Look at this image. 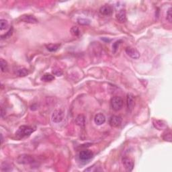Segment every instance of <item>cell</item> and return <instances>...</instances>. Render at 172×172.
Wrapping results in <instances>:
<instances>
[{
    "instance_id": "12",
    "label": "cell",
    "mask_w": 172,
    "mask_h": 172,
    "mask_svg": "<svg viewBox=\"0 0 172 172\" xmlns=\"http://www.w3.org/2000/svg\"><path fill=\"white\" fill-rule=\"evenodd\" d=\"M126 104H127V108L129 112H131L135 105L134 98L132 94H129L127 95V99H126Z\"/></svg>"
},
{
    "instance_id": "13",
    "label": "cell",
    "mask_w": 172,
    "mask_h": 172,
    "mask_svg": "<svg viewBox=\"0 0 172 172\" xmlns=\"http://www.w3.org/2000/svg\"><path fill=\"white\" fill-rule=\"evenodd\" d=\"M94 122L97 125H102L106 122V117L103 114L99 113L96 114L94 118Z\"/></svg>"
},
{
    "instance_id": "5",
    "label": "cell",
    "mask_w": 172,
    "mask_h": 172,
    "mask_svg": "<svg viewBox=\"0 0 172 172\" xmlns=\"http://www.w3.org/2000/svg\"><path fill=\"white\" fill-rule=\"evenodd\" d=\"M125 51L126 54L131 58L134 59H138L140 58V53L135 48H133L132 46H128L126 48Z\"/></svg>"
},
{
    "instance_id": "2",
    "label": "cell",
    "mask_w": 172,
    "mask_h": 172,
    "mask_svg": "<svg viewBox=\"0 0 172 172\" xmlns=\"http://www.w3.org/2000/svg\"><path fill=\"white\" fill-rule=\"evenodd\" d=\"M123 100L120 96H114L110 100V105L114 111H119L123 107Z\"/></svg>"
},
{
    "instance_id": "17",
    "label": "cell",
    "mask_w": 172,
    "mask_h": 172,
    "mask_svg": "<svg viewBox=\"0 0 172 172\" xmlns=\"http://www.w3.org/2000/svg\"><path fill=\"white\" fill-rule=\"evenodd\" d=\"M16 74L20 77H25L29 74V71L26 68H20L16 71Z\"/></svg>"
},
{
    "instance_id": "20",
    "label": "cell",
    "mask_w": 172,
    "mask_h": 172,
    "mask_svg": "<svg viewBox=\"0 0 172 172\" xmlns=\"http://www.w3.org/2000/svg\"><path fill=\"white\" fill-rule=\"evenodd\" d=\"M77 22H78V24H80V25L85 26L89 25L91 22H90L89 20L85 19V18H78V19H77Z\"/></svg>"
},
{
    "instance_id": "9",
    "label": "cell",
    "mask_w": 172,
    "mask_h": 172,
    "mask_svg": "<svg viewBox=\"0 0 172 172\" xmlns=\"http://www.w3.org/2000/svg\"><path fill=\"white\" fill-rule=\"evenodd\" d=\"M122 164L126 171H131L134 168V162L130 158L128 157H124L122 159Z\"/></svg>"
},
{
    "instance_id": "18",
    "label": "cell",
    "mask_w": 172,
    "mask_h": 172,
    "mask_svg": "<svg viewBox=\"0 0 172 172\" xmlns=\"http://www.w3.org/2000/svg\"><path fill=\"white\" fill-rule=\"evenodd\" d=\"M55 79L54 75L50 74V73H45L41 77V80L45 82H48V81H51Z\"/></svg>"
},
{
    "instance_id": "14",
    "label": "cell",
    "mask_w": 172,
    "mask_h": 172,
    "mask_svg": "<svg viewBox=\"0 0 172 172\" xmlns=\"http://www.w3.org/2000/svg\"><path fill=\"white\" fill-rule=\"evenodd\" d=\"M75 124L80 127H84L85 124V117L83 114H79L75 118Z\"/></svg>"
},
{
    "instance_id": "7",
    "label": "cell",
    "mask_w": 172,
    "mask_h": 172,
    "mask_svg": "<svg viewBox=\"0 0 172 172\" xmlns=\"http://www.w3.org/2000/svg\"><path fill=\"white\" fill-rule=\"evenodd\" d=\"M122 121V119L121 116L114 115L110 117L109 120V124L110 126H112V127L116 128L121 125Z\"/></svg>"
},
{
    "instance_id": "11",
    "label": "cell",
    "mask_w": 172,
    "mask_h": 172,
    "mask_svg": "<svg viewBox=\"0 0 172 172\" xmlns=\"http://www.w3.org/2000/svg\"><path fill=\"white\" fill-rule=\"evenodd\" d=\"M116 18L120 23H124L126 21V14L125 10L124 9L120 10L116 14Z\"/></svg>"
},
{
    "instance_id": "19",
    "label": "cell",
    "mask_w": 172,
    "mask_h": 172,
    "mask_svg": "<svg viewBox=\"0 0 172 172\" xmlns=\"http://www.w3.org/2000/svg\"><path fill=\"white\" fill-rule=\"evenodd\" d=\"M0 66H1L2 72H5L8 70V63L3 59H1V60H0Z\"/></svg>"
},
{
    "instance_id": "25",
    "label": "cell",
    "mask_w": 172,
    "mask_h": 172,
    "mask_svg": "<svg viewBox=\"0 0 172 172\" xmlns=\"http://www.w3.org/2000/svg\"><path fill=\"white\" fill-rule=\"evenodd\" d=\"M171 8H169L167 12V20L169 23H171L172 21V16H171Z\"/></svg>"
},
{
    "instance_id": "4",
    "label": "cell",
    "mask_w": 172,
    "mask_h": 172,
    "mask_svg": "<svg viewBox=\"0 0 172 172\" xmlns=\"http://www.w3.org/2000/svg\"><path fill=\"white\" fill-rule=\"evenodd\" d=\"M64 118V112L61 110H55L51 116V120L55 123H59Z\"/></svg>"
},
{
    "instance_id": "8",
    "label": "cell",
    "mask_w": 172,
    "mask_h": 172,
    "mask_svg": "<svg viewBox=\"0 0 172 172\" xmlns=\"http://www.w3.org/2000/svg\"><path fill=\"white\" fill-rule=\"evenodd\" d=\"M99 12L102 16H110L113 14V8L109 5H105L100 8Z\"/></svg>"
},
{
    "instance_id": "23",
    "label": "cell",
    "mask_w": 172,
    "mask_h": 172,
    "mask_svg": "<svg viewBox=\"0 0 172 172\" xmlns=\"http://www.w3.org/2000/svg\"><path fill=\"white\" fill-rule=\"evenodd\" d=\"M96 165H92V166L89 167V168L86 169L84 170V171H102V169H100V167H95Z\"/></svg>"
},
{
    "instance_id": "27",
    "label": "cell",
    "mask_w": 172,
    "mask_h": 172,
    "mask_svg": "<svg viewBox=\"0 0 172 172\" xmlns=\"http://www.w3.org/2000/svg\"><path fill=\"white\" fill-rule=\"evenodd\" d=\"M163 139H164L165 141H169V142H171V132H169L168 133H167L166 134H165V136L163 137Z\"/></svg>"
},
{
    "instance_id": "26",
    "label": "cell",
    "mask_w": 172,
    "mask_h": 172,
    "mask_svg": "<svg viewBox=\"0 0 172 172\" xmlns=\"http://www.w3.org/2000/svg\"><path fill=\"white\" fill-rule=\"evenodd\" d=\"M12 28H11V29H10L9 31H8L7 33H6V34H4V35H2L1 36V39H4V38H9L10 36L12 35Z\"/></svg>"
},
{
    "instance_id": "1",
    "label": "cell",
    "mask_w": 172,
    "mask_h": 172,
    "mask_svg": "<svg viewBox=\"0 0 172 172\" xmlns=\"http://www.w3.org/2000/svg\"><path fill=\"white\" fill-rule=\"evenodd\" d=\"M34 130H35V128L32 126L23 125L20 126L19 128L18 129V130L16 132V135L19 139L25 138V137H29Z\"/></svg>"
},
{
    "instance_id": "15",
    "label": "cell",
    "mask_w": 172,
    "mask_h": 172,
    "mask_svg": "<svg viewBox=\"0 0 172 172\" xmlns=\"http://www.w3.org/2000/svg\"><path fill=\"white\" fill-rule=\"evenodd\" d=\"M153 125H154L155 128L158 129V130H163V129L166 128V124L163 120H155L153 121Z\"/></svg>"
},
{
    "instance_id": "21",
    "label": "cell",
    "mask_w": 172,
    "mask_h": 172,
    "mask_svg": "<svg viewBox=\"0 0 172 172\" xmlns=\"http://www.w3.org/2000/svg\"><path fill=\"white\" fill-rule=\"evenodd\" d=\"M8 26V20L1 19L0 20V30H3L6 29Z\"/></svg>"
},
{
    "instance_id": "10",
    "label": "cell",
    "mask_w": 172,
    "mask_h": 172,
    "mask_svg": "<svg viewBox=\"0 0 172 172\" xmlns=\"http://www.w3.org/2000/svg\"><path fill=\"white\" fill-rule=\"evenodd\" d=\"M93 157V153L89 150L81 151L79 153V159L82 161H88Z\"/></svg>"
},
{
    "instance_id": "3",
    "label": "cell",
    "mask_w": 172,
    "mask_h": 172,
    "mask_svg": "<svg viewBox=\"0 0 172 172\" xmlns=\"http://www.w3.org/2000/svg\"><path fill=\"white\" fill-rule=\"evenodd\" d=\"M17 162L19 164L22 165H28L31 164V163L34 162V159L33 157L31 156L30 155L27 154H22L19 155L16 159Z\"/></svg>"
},
{
    "instance_id": "22",
    "label": "cell",
    "mask_w": 172,
    "mask_h": 172,
    "mask_svg": "<svg viewBox=\"0 0 172 172\" xmlns=\"http://www.w3.org/2000/svg\"><path fill=\"white\" fill-rule=\"evenodd\" d=\"M71 33L72 34L73 36H79V34H80V31H79V28L77 27V26H73V27L71 28Z\"/></svg>"
},
{
    "instance_id": "28",
    "label": "cell",
    "mask_w": 172,
    "mask_h": 172,
    "mask_svg": "<svg viewBox=\"0 0 172 172\" xmlns=\"http://www.w3.org/2000/svg\"><path fill=\"white\" fill-rule=\"evenodd\" d=\"M53 74L57 75V76H61L63 75V71L61 69H53Z\"/></svg>"
},
{
    "instance_id": "16",
    "label": "cell",
    "mask_w": 172,
    "mask_h": 172,
    "mask_svg": "<svg viewBox=\"0 0 172 172\" xmlns=\"http://www.w3.org/2000/svg\"><path fill=\"white\" fill-rule=\"evenodd\" d=\"M60 46V44H48L46 45V47L47 50L50 51V52H55V51L58 50Z\"/></svg>"
},
{
    "instance_id": "6",
    "label": "cell",
    "mask_w": 172,
    "mask_h": 172,
    "mask_svg": "<svg viewBox=\"0 0 172 172\" xmlns=\"http://www.w3.org/2000/svg\"><path fill=\"white\" fill-rule=\"evenodd\" d=\"M19 20L20 21L26 22V23L30 24H37L38 20L32 15H29V14H26V15H22L20 17Z\"/></svg>"
},
{
    "instance_id": "24",
    "label": "cell",
    "mask_w": 172,
    "mask_h": 172,
    "mask_svg": "<svg viewBox=\"0 0 172 172\" xmlns=\"http://www.w3.org/2000/svg\"><path fill=\"white\" fill-rule=\"evenodd\" d=\"M120 42H122V40H117V41L115 42L112 45V49H113V52L116 53V51H117V49L118 48V46L120 44Z\"/></svg>"
}]
</instances>
